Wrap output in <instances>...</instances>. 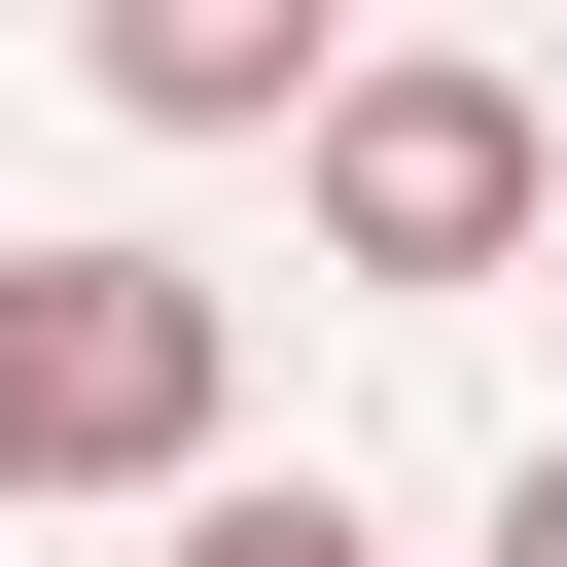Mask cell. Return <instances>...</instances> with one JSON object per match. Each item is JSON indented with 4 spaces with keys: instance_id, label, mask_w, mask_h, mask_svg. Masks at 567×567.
Returning a JSON list of instances; mask_svg holds the SVG:
<instances>
[{
    "instance_id": "obj_1",
    "label": "cell",
    "mask_w": 567,
    "mask_h": 567,
    "mask_svg": "<svg viewBox=\"0 0 567 567\" xmlns=\"http://www.w3.org/2000/svg\"><path fill=\"white\" fill-rule=\"evenodd\" d=\"M248 425V319L177 248H0V496H177Z\"/></svg>"
},
{
    "instance_id": "obj_3",
    "label": "cell",
    "mask_w": 567,
    "mask_h": 567,
    "mask_svg": "<svg viewBox=\"0 0 567 567\" xmlns=\"http://www.w3.org/2000/svg\"><path fill=\"white\" fill-rule=\"evenodd\" d=\"M71 71H106L142 142H248V106H319L354 35H319V0H71Z\"/></svg>"
},
{
    "instance_id": "obj_5",
    "label": "cell",
    "mask_w": 567,
    "mask_h": 567,
    "mask_svg": "<svg viewBox=\"0 0 567 567\" xmlns=\"http://www.w3.org/2000/svg\"><path fill=\"white\" fill-rule=\"evenodd\" d=\"M496 567H567V461H496Z\"/></svg>"
},
{
    "instance_id": "obj_4",
    "label": "cell",
    "mask_w": 567,
    "mask_h": 567,
    "mask_svg": "<svg viewBox=\"0 0 567 567\" xmlns=\"http://www.w3.org/2000/svg\"><path fill=\"white\" fill-rule=\"evenodd\" d=\"M177 567H354V496L319 461H177Z\"/></svg>"
},
{
    "instance_id": "obj_2",
    "label": "cell",
    "mask_w": 567,
    "mask_h": 567,
    "mask_svg": "<svg viewBox=\"0 0 567 567\" xmlns=\"http://www.w3.org/2000/svg\"><path fill=\"white\" fill-rule=\"evenodd\" d=\"M284 142H319V248H354V284H496V248H532V177H567V142H532V71H319Z\"/></svg>"
}]
</instances>
